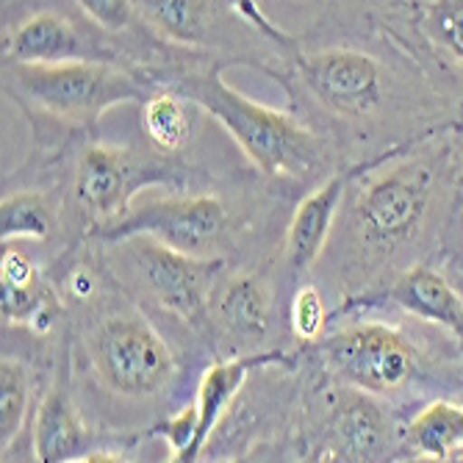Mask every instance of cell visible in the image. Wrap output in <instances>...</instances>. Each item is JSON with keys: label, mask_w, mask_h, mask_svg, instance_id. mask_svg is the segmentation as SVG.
I'll return each instance as SVG.
<instances>
[{"label": "cell", "mask_w": 463, "mask_h": 463, "mask_svg": "<svg viewBox=\"0 0 463 463\" xmlns=\"http://www.w3.org/2000/svg\"><path fill=\"white\" fill-rule=\"evenodd\" d=\"M173 92L212 114L233 137L247 161L269 178H306L322 161L314 131L291 114L241 95L220 70L189 72L175 83Z\"/></svg>", "instance_id": "cell-1"}, {"label": "cell", "mask_w": 463, "mask_h": 463, "mask_svg": "<svg viewBox=\"0 0 463 463\" xmlns=\"http://www.w3.org/2000/svg\"><path fill=\"white\" fill-rule=\"evenodd\" d=\"M4 87L31 114L51 117L56 122L70 125V128H87V125H95L109 109L145 98V83L134 72L103 61H6Z\"/></svg>", "instance_id": "cell-2"}, {"label": "cell", "mask_w": 463, "mask_h": 463, "mask_svg": "<svg viewBox=\"0 0 463 463\" xmlns=\"http://www.w3.org/2000/svg\"><path fill=\"white\" fill-rule=\"evenodd\" d=\"M439 164L413 156L364 184L355 203V231L366 250L397 252L425 233L439 203Z\"/></svg>", "instance_id": "cell-3"}, {"label": "cell", "mask_w": 463, "mask_h": 463, "mask_svg": "<svg viewBox=\"0 0 463 463\" xmlns=\"http://www.w3.org/2000/svg\"><path fill=\"white\" fill-rule=\"evenodd\" d=\"M87 350L98 381L125 400L156 397L178 374L175 353L139 311L103 317L90 333Z\"/></svg>", "instance_id": "cell-4"}, {"label": "cell", "mask_w": 463, "mask_h": 463, "mask_svg": "<svg viewBox=\"0 0 463 463\" xmlns=\"http://www.w3.org/2000/svg\"><path fill=\"white\" fill-rule=\"evenodd\" d=\"M319 350L339 383L364 394H397L416 381L422 366L408 335L381 322H358L330 333Z\"/></svg>", "instance_id": "cell-5"}, {"label": "cell", "mask_w": 463, "mask_h": 463, "mask_svg": "<svg viewBox=\"0 0 463 463\" xmlns=\"http://www.w3.org/2000/svg\"><path fill=\"white\" fill-rule=\"evenodd\" d=\"M184 170L173 161L139 147L90 145L75 166V197L95 220V228L111 225L131 212L137 192L156 184H181Z\"/></svg>", "instance_id": "cell-6"}, {"label": "cell", "mask_w": 463, "mask_h": 463, "mask_svg": "<svg viewBox=\"0 0 463 463\" xmlns=\"http://www.w3.org/2000/svg\"><path fill=\"white\" fill-rule=\"evenodd\" d=\"M228 225L231 217L220 197L186 194L134 205L122 220L95 228V233L117 244L147 236L175 252H184V256L214 259V252L228 236Z\"/></svg>", "instance_id": "cell-7"}, {"label": "cell", "mask_w": 463, "mask_h": 463, "mask_svg": "<svg viewBox=\"0 0 463 463\" xmlns=\"http://www.w3.org/2000/svg\"><path fill=\"white\" fill-rule=\"evenodd\" d=\"M119 244L125 264L161 311L192 325L208 314V300L225 269L222 259H192L147 236Z\"/></svg>", "instance_id": "cell-8"}, {"label": "cell", "mask_w": 463, "mask_h": 463, "mask_svg": "<svg viewBox=\"0 0 463 463\" xmlns=\"http://www.w3.org/2000/svg\"><path fill=\"white\" fill-rule=\"evenodd\" d=\"M294 70L311 98L333 114L369 117L383 106L386 70L374 56L355 48H325L300 53Z\"/></svg>", "instance_id": "cell-9"}, {"label": "cell", "mask_w": 463, "mask_h": 463, "mask_svg": "<svg viewBox=\"0 0 463 463\" xmlns=\"http://www.w3.org/2000/svg\"><path fill=\"white\" fill-rule=\"evenodd\" d=\"M100 28H80L64 12H36L9 31L4 39V59L12 64H70L103 61L117 64L119 51Z\"/></svg>", "instance_id": "cell-10"}, {"label": "cell", "mask_w": 463, "mask_h": 463, "mask_svg": "<svg viewBox=\"0 0 463 463\" xmlns=\"http://www.w3.org/2000/svg\"><path fill=\"white\" fill-rule=\"evenodd\" d=\"M95 441L98 439L83 425L72 392L67 386V377L61 374L36 405L31 422L33 458L36 463H70L90 452H98Z\"/></svg>", "instance_id": "cell-11"}, {"label": "cell", "mask_w": 463, "mask_h": 463, "mask_svg": "<svg viewBox=\"0 0 463 463\" xmlns=\"http://www.w3.org/2000/svg\"><path fill=\"white\" fill-rule=\"evenodd\" d=\"M212 319L239 342H261L272 327V294L261 275H222L208 300Z\"/></svg>", "instance_id": "cell-12"}, {"label": "cell", "mask_w": 463, "mask_h": 463, "mask_svg": "<svg viewBox=\"0 0 463 463\" xmlns=\"http://www.w3.org/2000/svg\"><path fill=\"white\" fill-rule=\"evenodd\" d=\"M350 175H333L319 189L306 194L294 212L288 231H286V264L294 275H306L322 256V250L330 239L333 220L339 214L345 200Z\"/></svg>", "instance_id": "cell-13"}, {"label": "cell", "mask_w": 463, "mask_h": 463, "mask_svg": "<svg viewBox=\"0 0 463 463\" xmlns=\"http://www.w3.org/2000/svg\"><path fill=\"white\" fill-rule=\"evenodd\" d=\"M389 300L416 319L444 327L463 345V300L439 269L422 264L402 272L389 288Z\"/></svg>", "instance_id": "cell-14"}, {"label": "cell", "mask_w": 463, "mask_h": 463, "mask_svg": "<svg viewBox=\"0 0 463 463\" xmlns=\"http://www.w3.org/2000/svg\"><path fill=\"white\" fill-rule=\"evenodd\" d=\"M278 358L280 355H244V358H233V361H220L205 369V374L200 377V386H197V397H194L197 439H194L192 452L181 463H200L208 439L214 436V430L222 422V416L228 413V408L244 389V381L250 377V372H256L259 366H264L269 361L275 364Z\"/></svg>", "instance_id": "cell-15"}, {"label": "cell", "mask_w": 463, "mask_h": 463, "mask_svg": "<svg viewBox=\"0 0 463 463\" xmlns=\"http://www.w3.org/2000/svg\"><path fill=\"white\" fill-rule=\"evenodd\" d=\"M330 430L335 436L330 447L347 452L355 463H366L386 444L389 419L383 408L372 400V394L342 389L339 402H335V411H333Z\"/></svg>", "instance_id": "cell-16"}, {"label": "cell", "mask_w": 463, "mask_h": 463, "mask_svg": "<svg viewBox=\"0 0 463 463\" xmlns=\"http://www.w3.org/2000/svg\"><path fill=\"white\" fill-rule=\"evenodd\" d=\"M405 444L413 458L447 463V458L463 447V402L436 400L425 405L408 422Z\"/></svg>", "instance_id": "cell-17"}, {"label": "cell", "mask_w": 463, "mask_h": 463, "mask_svg": "<svg viewBox=\"0 0 463 463\" xmlns=\"http://www.w3.org/2000/svg\"><path fill=\"white\" fill-rule=\"evenodd\" d=\"M139 23L150 25L158 36L178 45H203L208 25L217 17L220 4H194V0H147L137 4Z\"/></svg>", "instance_id": "cell-18"}, {"label": "cell", "mask_w": 463, "mask_h": 463, "mask_svg": "<svg viewBox=\"0 0 463 463\" xmlns=\"http://www.w3.org/2000/svg\"><path fill=\"white\" fill-rule=\"evenodd\" d=\"M200 109L178 92H156L142 106V128L158 153L184 150L197 128Z\"/></svg>", "instance_id": "cell-19"}, {"label": "cell", "mask_w": 463, "mask_h": 463, "mask_svg": "<svg viewBox=\"0 0 463 463\" xmlns=\"http://www.w3.org/2000/svg\"><path fill=\"white\" fill-rule=\"evenodd\" d=\"M408 17L439 59L463 70V0L408 4Z\"/></svg>", "instance_id": "cell-20"}, {"label": "cell", "mask_w": 463, "mask_h": 463, "mask_svg": "<svg viewBox=\"0 0 463 463\" xmlns=\"http://www.w3.org/2000/svg\"><path fill=\"white\" fill-rule=\"evenodd\" d=\"M56 228V205L45 192H14L0 203V239L45 241Z\"/></svg>", "instance_id": "cell-21"}, {"label": "cell", "mask_w": 463, "mask_h": 463, "mask_svg": "<svg viewBox=\"0 0 463 463\" xmlns=\"http://www.w3.org/2000/svg\"><path fill=\"white\" fill-rule=\"evenodd\" d=\"M31 400V374L17 358L0 361V447L4 455L14 447L25 428Z\"/></svg>", "instance_id": "cell-22"}, {"label": "cell", "mask_w": 463, "mask_h": 463, "mask_svg": "<svg viewBox=\"0 0 463 463\" xmlns=\"http://www.w3.org/2000/svg\"><path fill=\"white\" fill-rule=\"evenodd\" d=\"M327 322V306L322 291L311 283L300 286L291 300V330L303 342H317L322 339V330Z\"/></svg>", "instance_id": "cell-23"}, {"label": "cell", "mask_w": 463, "mask_h": 463, "mask_svg": "<svg viewBox=\"0 0 463 463\" xmlns=\"http://www.w3.org/2000/svg\"><path fill=\"white\" fill-rule=\"evenodd\" d=\"M78 12L103 33L128 31V25L139 20L137 4H128V0H80Z\"/></svg>", "instance_id": "cell-24"}, {"label": "cell", "mask_w": 463, "mask_h": 463, "mask_svg": "<svg viewBox=\"0 0 463 463\" xmlns=\"http://www.w3.org/2000/svg\"><path fill=\"white\" fill-rule=\"evenodd\" d=\"M0 283L9 288H31V286H39L42 278H39L36 264L23 250H6L4 261H0Z\"/></svg>", "instance_id": "cell-25"}, {"label": "cell", "mask_w": 463, "mask_h": 463, "mask_svg": "<svg viewBox=\"0 0 463 463\" xmlns=\"http://www.w3.org/2000/svg\"><path fill=\"white\" fill-rule=\"evenodd\" d=\"M95 278L90 275V269H78L70 275V291H75V298H92V291H95Z\"/></svg>", "instance_id": "cell-26"}, {"label": "cell", "mask_w": 463, "mask_h": 463, "mask_svg": "<svg viewBox=\"0 0 463 463\" xmlns=\"http://www.w3.org/2000/svg\"><path fill=\"white\" fill-rule=\"evenodd\" d=\"M70 463H131L122 452H111V449H98V452H90L78 460H70Z\"/></svg>", "instance_id": "cell-27"}, {"label": "cell", "mask_w": 463, "mask_h": 463, "mask_svg": "<svg viewBox=\"0 0 463 463\" xmlns=\"http://www.w3.org/2000/svg\"><path fill=\"white\" fill-rule=\"evenodd\" d=\"M447 280L455 286V291L460 294V300H463V261L460 259L447 267Z\"/></svg>", "instance_id": "cell-28"}, {"label": "cell", "mask_w": 463, "mask_h": 463, "mask_svg": "<svg viewBox=\"0 0 463 463\" xmlns=\"http://www.w3.org/2000/svg\"><path fill=\"white\" fill-rule=\"evenodd\" d=\"M322 463H355V460L347 452H342V449L327 447V449H322Z\"/></svg>", "instance_id": "cell-29"}, {"label": "cell", "mask_w": 463, "mask_h": 463, "mask_svg": "<svg viewBox=\"0 0 463 463\" xmlns=\"http://www.w3.org/2000/svg\"><path fill=\"white\" fill-rule=\"evenodd\" d=\"M447 463H463V447H460L458 452H452V455L447 458Z\"/></svg>", "instance_id": "cell-30"}, {"label": "cell", "mask_w": 463, "mask_h": 463, "mask_svg": "<svg viewBox=\"0 0 463 463\" xmlns=\"http://www.w3.org/2000/svg\"><path fill=\"white\" fill-rule=\"evenodd\" d=\"M300 463H322V452H317V455H308V458H303Z\"/></svg>", "instance_id": "cell-31"}, {"label": "cell", "mask_w": 463, "mask_h": 463, "mask_svg": "<svg viewBox=\"0 0 463 463\" xmlns=\"http://www.w3.org/2000/svg\"><path fill=\"white\" fill-rule=\"evenodd\" d=\"M405 463H439V460H430V458H411Z\"/></svg>", "instance_id": "cell-32"}, {"label": "cell", "mask_w": 463, "mask_h": 463, "mask_svg": "<svg viewBox=\"0 0 463 463\" xmlns=\"http://www.w3.org/2000/svg\"><path fill=\"white\" fill-rule=\"evenodd\" d=\"M231 463H241V460H231Z\"/></svg>", "instance_id": "cell-33"}]
</instances>
